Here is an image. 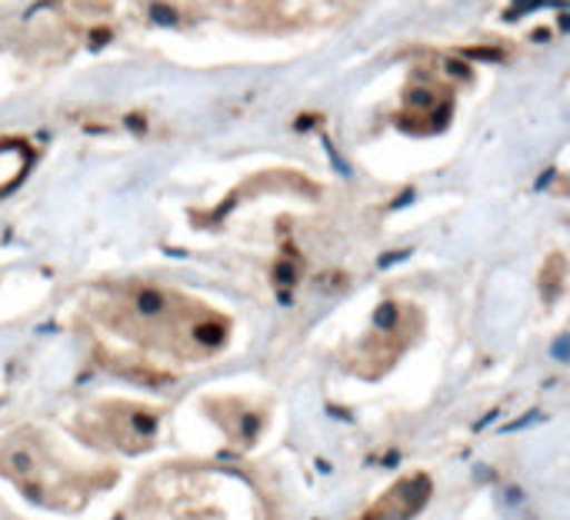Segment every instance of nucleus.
<instances>
[{
  "mask_svg": "<svg viewBox=\"0 0 570 520\" xmlns=\"http://www.w3.org/2000/svg\"><path fill=\"white\" fill-rule=\"evenodd\" d=\"M431 498V481L424 474L401 481L397 488H391V494L384 501H377V508L364 520H411Z\"/></svg>",
  "mask_w": 570,
  "mask_h": 520,
  "instance_id": "2",
  "label": "nucleus"
},
{
  "mask_svg": "<svg viewBox=\"0 0 570 520\" xmlns=\"http://www.w3.org/2000/svg\"><path fill=\"white\" fill-rule=\"evenodd\" d=\"M170 3H177V7H197V3H207V0H170Z\"/></svg>",
  "mask_w": 570,
  "mask_h": 520,
  "instance_id": "3",
  "label": "nucleus"
},
{
  "mask_svg": "<svg viewBox=\"0 0 570 520\" xmlns=\"http://www.w3.org/2000/svg\"><path fill=\"white\" fill-rule=\"evenodd\" d=\"M154 431H157V418L147 408H127V404H114L110 411L100 414V434L110 438L114 448L120 451H147L154 444Z\"/></svg>",
  "mask_w": 570,
  "mask_h": 520,
  "instance_id": "1",
  "label": "nucleus"
}]
</instances>
